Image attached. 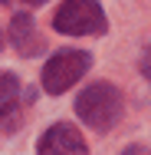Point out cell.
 <instances>
[{"label": "cell", "mask_w": 151, "mask_h": 155, "mask_svg": "<svg viewBox=\"0 0 151 155\" xmlns=\"http://www.w3.org/2000/svg\"><path fill=\"white\" fill-rule=\"evenodd\" d=\"M10 40H13V46H17L23 56L43 50V43H39V36H36V23H33L30 13H17V17H13V23H10Z\"/></svg>", "instance_id": "cell-6"}, {"label": "cell", "mask_w": 151, "mask_h": 155, "mask_svg": "<svg viewBox=\"0 0 151 155\" xmlns=\"http://www.w3.org/2000/svg\"><path fill=\"white\" fill-rule=\"evenodd\" d=\"M53 27L66 36H99L105 33L109 20L99 0H66L53 17Z\"/></svg>", "instance_id": "cell-2"}, {"label": "cell", "mask_w": 151, "mask_h": 155, "mask_svg": "<svg viewBox=\"0 0 151 155\" xmlns=\"http://www.w3.org/2000/svg\"><path fill=\"white\" fill-rule=\"evenodd\" d=\"M0 3H7V0H0Z\"/></svg>", "instance_id": "cell-8"}, {"label": "cell", "mask_w": 151, "mask_h": 155, "mask_svg": "<svg viewBox=\"0 0 151 155\" xmlns=\"http://www.w3.org/2000/svg\"><path fill=\"white\" fill-rule=\"evenodd\" d=\"M39 155H89L79 129L69 122H59L46 129V135L39 139Z\"/></svg>", "instance_id": "cell-4"}, {"label": "cell", "mask_w": 151, "mask_h": 155, "mask_svg": "<svg viewBox=\"0 0 151 155\" xmlns=\"http://www.w3.org/2000/svg\"><path fill=\"white\" fill-rule=\"evenodd\" d=\"M92 66V56L82 50H59L53 60L43 66V89L53 96L66 93L69 86H76Z\"/></svg>", "instance_id": "cell-3"}, {"label": "cell", "mask_w": 151, "mask_h": 155, "mask_svg": "<svg viewBox=\"0 0 151 155\" xmlns=\"http://www.w3.org/2000/svg\"><path fill=\"white\" fill-rule=\"evenodd\" d=\"M0 125L3 129L20 125V79L13 73H0Z\"/></svg>", "instance_id": "cell-5"}, {"label": "cell", "mask_w": 151, "mask_h": 155, "mask_svg": "<svg viewBox=\"0 0 151 155\" xmlns=\"http://www.w3.org/2000/svg\"><path fill=\"white\" fill-rule=\"evenodd\" d=\"M27 3H30V7H36V3H46V0H27Z\"/></svg>", "instance_id": "cell-7"}, {"label": "cell", "mask_w": 151, "mask_h": 155, "mask_svg": "<svg viewBox=\"0 0 151 155\" xmlns=\"http://www.w3.org/2000/svg\"><path fill=\"white\" fill-rule=\"evenodd\" d=\"M121 93L112 86V83H92L82 89V96L76 99V112H79V119L95 129V132H109V129H115L121 119Z\"/></svg>", "instance_id": "cell-1"}]
</instances>
